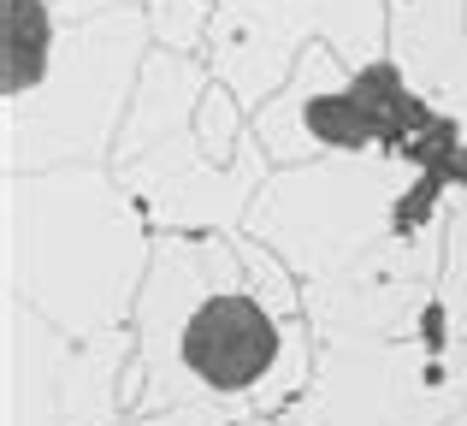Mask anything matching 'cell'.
I'll return each mask as SVG.
<instances>
[{
    "label": "cell",
    "instance_id": "3",
    "mask_svg": "<svg viewBox=\"0 0 467 426\" xmlns=\"http://www.w3.org/2000/svg\"><path fill=\"white\" fill-rule=\"evenodd\" d=\"M47 36H54V24H47L42 0H6V95L42 83Z\"/></svg>",
    "mask_w": 467,
    "mask_h": 426
},
{
    "label": "cell",
    "instance_id": "2",
    "mask_svg": "<svg viewBox=\"0 0 467 426\" xmlns=\"http://www.w3.org/2000/svg\"><path fill=\"white\" fill-rule=\"evenodd\" d=\"M278 356V326L254 296H213L183 326V361L219 391L254 385Z\"/></svg>",
    "mask_w": 467,
    "mask_h": 426
},
{
    "label": "cell",
    "instance_id": "1",
    "mask_svg": "<svg viewBox=\"0 0 467 426\" xmlns=\"http://www.w3.org/2000/svg\"><path fill=\"white\" fill-rule=\"evenodd\" d=\"M308 130L326 137V142H390V149H409L414 161L426 166V184L414 190V196H402L397 225H414L444 178H462L467 184V154H456V130H450L432 107H420L402 89L397 66H373L343 95L308 101Z\"/></svg>",
    "mask_w": 467,
    "mask_h": 426
}]
</instances>
